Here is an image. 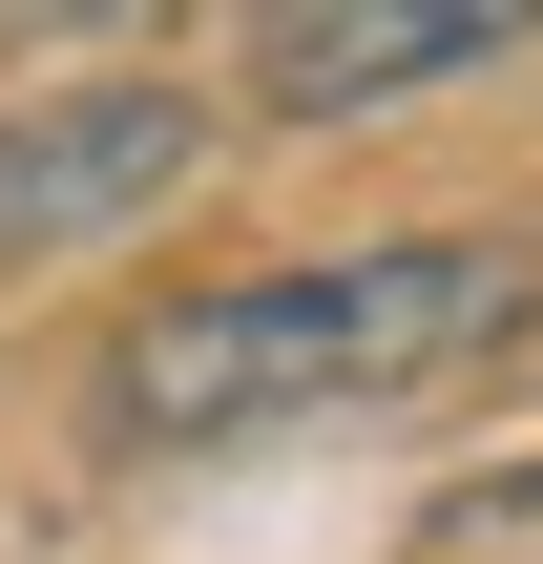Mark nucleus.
<instances>
[{
	"label": "nucleus",
	"mask_w": 543,
	"mask_h": 564,
	"mask_svg": "<svg viewBox=\"0 0 543 564\" xmlns=\"http://www.w3.org/2000/svg\"><path fill=\"white\" fill-rule=\"evenodd\" d=\"M523 42H543L523 0H293V21H251V105H272V126H356V105L481 84V63H523Z\"/></svg>",
	"instance_id": "7ed1b4c3"
},
{
	"label": "nucleus",
	"mask_w": 543,
	"mask_h": 564,
	"mask_svg": "<svg viewBox=\"0 0 543 564\" xmlns=\"http://www.w3.org/2000/svg\"><path fill=\"white\" fill-rule=\"evenodd\" d=\"M419 564H543V460L460 481V502H419Z\"/></svg>",
	"instance_id": "20e7f679"
},
{
	"label": "nucleus",
	"mask_w": 543,
	"mask_h": 564,
	"mask_svg": "<svg viewBox=\"0 0 543 564\" xmlns=\"http://www.w3.org/2000/svg\"><path fill=\"white\" fill-rule=\"evenodd\" d=\"M502 335H543V230H356L293 272L146 293L105 335V440L230 460V440H314V419H398V398L481 377Z\"/></svg>",
	"instance_id": "f257e3e1"
},
{
	"label": "nucleus",
	"mask_w": 543,
	"mask_h": 564,
	"mask_svg": "<svg viewBox=\"0 0 543 564\" xmlns=\"http://www.w3.org/2000/svg\"><path fill=\"white\" fill-rule=\"evenodd\" d=\"M209 167V105L167 63H105V84H21L0 105V272H63V251H126L167 188Z\"/></svg>",
	"instance_id": "f03ea898"
}]
</instances>
